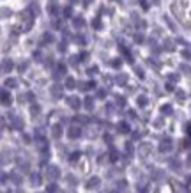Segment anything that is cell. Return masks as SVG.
Instances as JSON below:
<instances>
[{
	"label": "cell",
	"instance_id": "7a4b0ae2",
	"mask_svg": "<svg viewBox=\"0 0 191 193\" xmlns=\"http://www.w3.org/2000/svg\"><path fill=\"white\" fill-rule=\"evenodd\" d=\"M5 85H9V87H14V85H16V81H14V80H7V81H5Z\"/></svg>",
	"mask_w": 191,
	"mask_h": 193
},
{
	"label": "cell",
	"instance_id": "6da1fadb",
	"mask_svg": "<svg viewBox=\"0 0 191 193\" xmlns=\"http://www.w3.org/2000/svg\"><path fill=\"white\" fill-rule=\"evenodd\" d=\"M0 103H4V105H9V103H11L9 92L4 91V89H0Z\"/></svg>",
	"mask_w": 191,
	"mask_h": 193
}]
</instances>
